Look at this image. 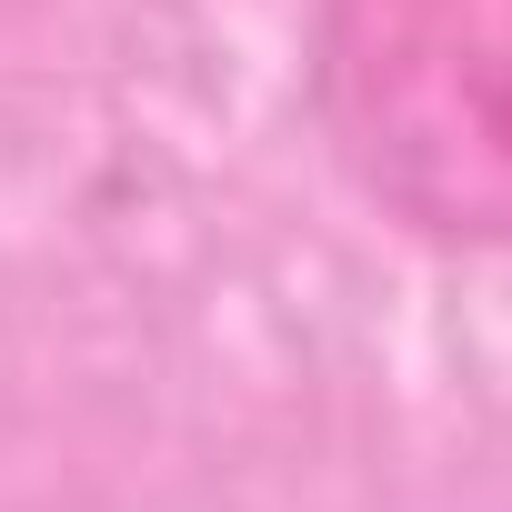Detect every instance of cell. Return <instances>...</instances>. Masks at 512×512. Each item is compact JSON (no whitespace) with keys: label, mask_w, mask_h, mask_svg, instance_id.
I'll return each instance as SVG.
<instances>
[{"label":"cell","mask_w":512,"mask_h":512,"mask_svg":"<svg viewBox=\"0 0 512 512\" xmlns=\"http://www.w3.org/2000/svg\"><path fill=\"white\" fill-rule=\"evenodd\" d=\"M312 111L402 231L512 251V0H322Z\"/></svg>","instance_id":"6da1fadb"}]
</instances>
